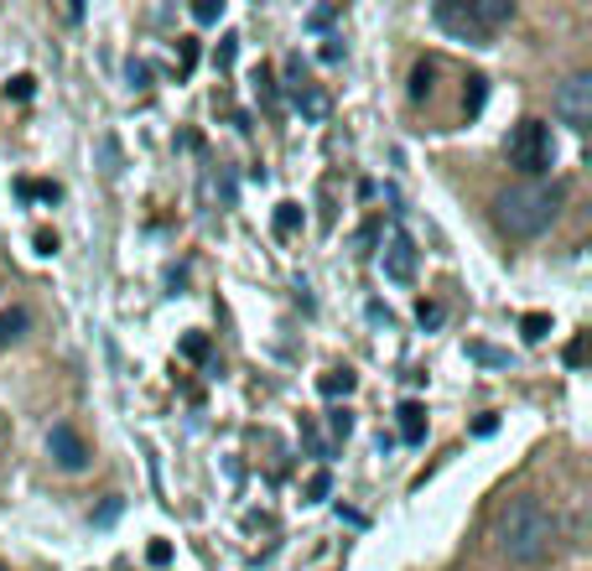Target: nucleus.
Returning a JSON list of instances; mask_svg holds the SVG:
<instances>
[{
    "label": "nucleus",
    "mask_w": 592,
    "mask_h": 571,
    "mask_svg": "<svg viewBox=\"0 0 592 571\" xmlns=\"http://www.w3.org/2000/svg\"><path fill=\"white\" fill-rule=\"evenodd\" d=\"M557 540H561L557 509L546 505V499H536V494H515V499H505L499 515H494V551L505 556V561H515V567H541V561H551Z\"/></svg>",
    "instance_id": "1"
},
{
    "label": "nucleus",
    "mask_w": 592,
    "mask_h": 571,
    "mask_svg": "<svg viewBox=\"0 0 592 571\" xmlns=\"http://www.w3.org/2000/svg\"><path fill=\"white\" fill-rule=\"evenodd\" d=\"M561 198L567 193L557 183H515L494 198V224L509 239H541L561 219Z\"/></svg>",
    "instance_id": "2"
},
{
    "label": "nucleus",
    "mask_w": 592,
    "mask_h": 571,
    "mask_svg": "<svg viewBox=\"0 0 592 571\" xmlns=\"http://www.w3.org/2000/svg\"><path fill=\"white\" fill-rule=\"evenodd\" d=\"M505 152H509V167L520 172L525 183H541L546 172L557 167V135H551L546 120H520V125L509 131Z\"/></svg>",
    "instance_id": "3"
},
{
    "label": "nucleus",
    "mask_w": 592,
    "mask_h": 571,
    "mask_svg": "<svg viewBox=\"0 0 592 571\" xmlns=\"http://www.w3.org/2000/svg\"><path fill=\"white\" fill-rule=\"evenodd\" d=\"M551 110H557V120L567 125V131H588L592 125V73L582 68V73H567L557 84V94H551Z\"/></svg>",
    "instance_id": "4"
},
{
    "label": "nucleus",
    "mask_w": 592,
    "mask_h": 571,
    "mask_svg": "<svg viewBox=\"0 0 592 571\" xmlns=\"http://www.w3.org/2000/svg\"><path fill=\"white\" fill-rule=\"evenodd\" d=\"M416 260H422L416 239H411L406 229H385V239H380V270H385L390 281L411 286V281H416Z\"/></svg>",
    "instance_id": "5"
},
{
    "label": "nucleus",
    "mask_w": 592,
    "mask_h": 571,
    "mask_svg": "<svg viewBox=\"0 0 592 571\" xmlns=\"http://www.w3.org/2000/svg\"><path fill=\"white\" fill-rule=\"evenodd\" d=\"M432 21H437L447 37H457V42H474V48H489V42H494V37L474 21L468 0H437V6H432Z\"/></svg>",
    "instance_id": "6"
},
{
    "label": "nucleus",
    "mask_w": 592,
    "mask_h": 571,
    "mask_svg": "<svg viewBox=\"0 0 592 571\" xmlns=\"http://www.w3.org/2000/svg\"><path fill=\"white\" fill-rule=\"evenodd\" d=\"M48 457L58 463L63 473H84L89 468V442L79 437V426H69V421H58L48 432Z\"/></svg>",
    "instance_id": "7"
},
{
    "label": "nucleus",
    "mask_w": 592,
    "mask_h": 571,
    "mask_svg": "<svg viewBox=\"0 0 592 571\" xmlns=\"http://www.w3.org/2000/svg\"><path fill=\"white\" fill-rule=\"evenodd\" d=\"M468 11H474V21L494 37L499 27H509V21H515V0H468Z\"/></svg>",
    "instance_id": "8"
},
{
    "label": "nucleus",
    "mask_w": 592,
    "mask_h": 571,
    "mask_svg": "<svg viewBox=\"0 0 592 571\" xmlns=\"http://www.w3.org/2000/svg\"><path fill=\"white\" fill-rule=\"evenodd\" d=\"M395 416H401V442L422 447V442H426V405L422 401H406L401 411H395Z\"/></svg>",
    "instance_id": "9"
},
{
    "label": "nucleus",
    "mask_w": 592,
    "mask_h": 571,
    "mask_svg": "<svg viewBox=\"0 0 592 571\" xmlns=\"http://www.w3.org/2000/svg\"><path fill=\"white\" fill-rule=\"evenodd\" d=\"M354 385H359V374H354V370H328V374L318 380V390L328 395V401H333V395H354Z\"/></svg>",
    "instance_id": "10"
},
{
    "label": "nucleus",
    "mask_w": 592,
    "mask_h": 571,
    "mask_svg": "<svg viewBox=\"0 0 592 571\" xmlns=\"http://www.w3.org/2000/svg\"><path fill=\"white\" fill-rule=\"evenodd\" d=\"M291 94H297V104H302V115H307V120H322V115H328V100H322L318 89L291 84Z\"/></svg>",
    "instance_id": "11"
},
{
    "label": "nucleus",
    "mask_w": 592,
    "mask_h": 571,
    "mask_svg": "<svg viewBox=\"0 0 592 571\" xmlns=\"http://www.w3.org/2000/svg\"><path fill=\"white\" fill-rule=\"evenodd\" d=\"M21 333H27V312H21V307L0 312V349H6V343H17Z\"/></svg>",
    "instance_id": "12"
},
{
    "label": "nucleus",
    "mask_w": 592,
    "mask_h": 571,
    "mask_svg": "<svg viewBox=\"0 0 592 571\" xmlns=\"http://www.w3.org/2000/svg\"><path fill=\"white\" fill-rule=\"evenodd\" d=\"M520 333H525V343H541V338L551 333V318H546V312H525V318H520Z\"/></svg>",
    "instance_id": "13"
},
{
    "label": "nucleus",
    "mask_w": 592,
    "mask_h": 571,
    "mask_svg": "<svg viewBox=\"0 0 592 571\" xmlns=\"http://www.w3.org/2000/svg\"><path fill=\"white\" fill-rule=\"evenodd\" d=\"M432 79H437V68H432V63H416V73H411V100H416V104L432 94Z\"/></svg>",
    "instance_id": "14"
},
{
    "label": "nucleus",
    "mask_w": 592,
    "mask_h": 571,
    "mask_svg": "<svg viewBox=\"0 0 592 571\" xmlns=\"http://www.w3.org/2000/svg\"><path fill=\"white\" fill-rule=\"evenodd\" d=\"M193 21H198V27H214V21H224V0H198V6H193Z\"/></svg>",
    "instance_id": "15"
},
{
    "label": "nucleus",
    "mask_w": 592,
    "mask_h": 571,
    "mask_svg": "<svg viewBox=\"0 0 592 571\" xmlns=\"http://www.w3.org/2000/svg\"><path fill=\"white\" fill-rule=\"evenodd\" d=\"M297 224H302V208H297V203H281V214H276V235H291Z\"/></svg>",
    "instance_id": "16"
},
{
    "label": "nucleus",
    "mask_w": 592,
    "mask_h": 571,
    "mask_svg": "<svg viewBox=\"0 0 592 571\" xmlns=\"http://www.w3.org/2000/svg\"><path fill=\"white\" fill-rule=\"evenodd\" d=\"M468 353H474L478 364H509V353H499V349H484V343H468Z\"/></svg>",
    "instance_id": "17"
},
{
    "label": "nucleus",
    "mask_w": 592,
    "mask_h": 571,
    "mask_svg": "<svg viewBox=\"0 0 592 571\" xmlns=\"http://www.w3.org/2000/svg\"><path fill=\"white\" fill-rule=\"evenodd\" d=\"M328 426H333V437H349V432H354V416H349V411H328Z\"/></svg>",
    "instance_id": "18"
},
{
    "label": "nucleus",
    "mask_w": 592,
    "mask_h": 571,
    "mask_svg": "<svg viewBox=\"0 0 592 571\" xmlns=\"http://www.w3.org/2000/svg\"><path fill=\"white\" fill-rule=\"evenodd\" d=\"M328 488H333V478H328V473H312V484H307V499L318 505V499H328Z\"/></svg>",
    "instance_id": "19"
},
{
    "label": "nucleus",
    "mask_w": 592,
    "mask_h": 571,
    "mask_svg": "<svg viewBox=\"0 0 592 571\" xmlns=\"http://www.w3.org/2000/svg\"><path fill=\"white\" fill-rule=\"evenodd\" d=\"M463 104H468V115H478V104H484V79H468V94H463Z\"/></svg>",
    "instance_id": "20"
},
{
    "label": "nucleus",
    "mask_w": 592,
    "mask_h": 571,
    "mask_svg": "<svg viewBox=\"0 0 592 571\" xmlns=\"http://www.w3.org/2000/svg\"><path fill=\"white\" fill-rule=\"evenodd\" d=\"M416 318H422V328H437V322H442V307L437 302H422V307H416Z\"/></svg>",
    "instance_id": "21"
},
{
    "label": "nucleus",
    "mask_w": 592,
    "mask_h": 571,
    "mask_svg": "<svg viewBox=\"0 0 592 571\" xmlns=\"http://www.w3.org/2000/svg\"><path fill=\"white\" fill-rule=\"evenodd\" d=\"M125 79H131L136 89H146V79H152V73H146V63H136V58H131V68H125Z\"/></svg>",
    "instance_id": "22"
},
{
    "label": "nucleus",
    "mask_w": 592,
    "mask_h": 571,
    "mask_svg": "<svg viewBox=\"0 0 592 571\" xmlns=\"http://www.w3.org/2000/svg\"><path fill=\"white\" fill-rule=\"evenodd\" d=\"M193 63H198V42H193V37H183V73H187Z\"/></svg>",
    "instance_id": "23"
},
{
    "label": "nucleus",
    "mask_w": 592,
    "mask_h": 571,
    "mask_svg": "<svg viewBox=\"0 0 592 571\" xmlns=\"http://www.w3.org/2000/svg\"><path fill=\"white\" fill-rule=\"evenodd\" d=\"M183 353H187V359H204V353H208V343H204V338H187V343H183Z\"/></svg>",
    "instance_id": "24"
},
{
    "label": "nucleus",
    "mask_w": 592,
    "mask_h": 571,
    "mask_svg": "<svg viewBox=\"0 0 592 571\" xmlns=\"http://www.w3.org/2000/svg\"><path fill=\"white\" fill-rule=\"evenodd\" d=\"M333 17H339L333 6H318V11H312V17H307V21H312V27H328V21H333Z\"/></svg>",
    "instance_id": "25"
},
{
    "label": "nucleus",
    "mask_w": 592,
    "mask_h": 571,
    "mask_svg": "<svg viewBox=\"0 0 592 571\" xmlns=\"http://www.w3.org/2000/svg\"><path fill=\"white\" fill-rule=\"evenodd\" d=\"M235 63V37H224V48H219V68Z\"/></svg>",
    "instance_id": "26"
},
{
    "label": "nucleus",
    "mask_w": 592,
    "mask_h": 571,
    "mask_svg": "<svg viewBox=\"0 0 592 571\" xmlns=\"http://www.w3.org/2000/svg\"><path fill=\"white\" fill-rule=\"evenodd\" d=\"M0 571H6V567H0Z\"/></svg>",
    "instance_id": "27"
}]
</instances>
